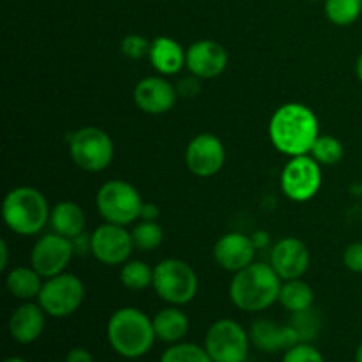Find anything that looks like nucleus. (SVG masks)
<instances>
[{
	"label": "nucleus",
	"mask_w": 362,
	"mask_h": 362,
	"mask_svg": "<svg viewBox=\"0 0 362 362\" xmlns=\"http://www.w3.org/2000/svg\"><path fill=\"white\" fill-rule=\"evenodd\" d=\"M73 257V240L53 232L35 240L30 253V265L42 278L48 279L62 274Z\"/></svg>",
	"instance_id": "nucleus-12"
},
{
	"label": "nucleus",
	"mask_w": 362,
	"mask_h": 362,
	"mask_svg": "<svg viewBox=\"0 0 362 362\" xmlns=\"http://www.w3.org/2000/svg\"><path fill=\"white\" fill-rule=\"evenodd\" d=\"M148 60L159 74L172 76V74L180 73L186 66V52L175 39L168 35H159L154 41H151Z\"/></svg>",
	"instance_id": "nucleus-20"
},
{
	"label": "nucleus",
	"mask_w": 362,
	"mask_h": 362,
	"mask_svg": "<svg viewBox=\"0 0 362 362\" xmlns=\"http://www.w3.org/2000/svg\"><path fill=\"white\" fill-rule=\"evenodd\" d=\"M156 293L172 306H184L198 293V276L187 262L166 258L154 267Z\"/></svg>",
	"instance_id": "nucleus-6"
},
{
	"label": "nucleus",
	"mask_w": 362,
	"mask_h": 362,
	"mask_svg": "<svg viewBox=\"0 0 362 362\" xmlns=\"http://www.w3.org/2000/svg\"><path fill=\"white\" fill-rule=\"evenodd\" d=\"M257 244L253 237H247L240 232L225 233L214 244V260L223 271L239 272L255 262Z\"/></svg>",
	"instance_id": "nucleus-16"
},
{
	"label": "nucleus",
	"mask_w": 362,
	"mask_h": 362,
	"mask_svg": "<svg viewBox=\"0 0 362 362\" xmlns=\"http://www.w3.org/2000/svg\"><path fill=\"white\" fill-rule=\"evenodd\" d=\"M315 293L313 288L308 285L303 279H288L283 281L281 292H279V300L281 306L290 313H297V311H304L308 308H313Z\"/></svg>",
	"instance_id": "nucleus-24"
},
{
	"label": "nucleus",
	"mask_w": 362,
	"mask_h": 362,
	"mask_svg": "<svg viewBox=\"0 0 362 362\" xmlns=\"http://www.w3.org/2000/svg\"><path fill=\"white\" fill-rule=\"evenodd\" d=\"M250 345V332L230 318L214 322L205 334V350L214 362H246Z\"/></svg>",
	"instance_id": "nucleus-9"
},
{
	"label": "nucleus",
	"mask_w": 362,
	"mask_h": 362,
	"mask_svg": "<svg viewBox=\"0 0 362 362\" xmlns=\"http://www.w3.org/2000/svg\"><path fill=\"white\" fill-rule=\"evenodd\" d=\"M4 362H27V361L20 359V357H11V359H6Z\"/></svg>",
	"instance_id": "nucleus-39"
},
{
	"label": "nucleus",
	"mask_w": 362,
	"mask_h": 362,
	"mask_svg": "<svg viewBox=\"0 0 362 362\" xmlns=\"http://www.w3.org/2000/svg\"><path fill=\"white\" fill-rule=\"evenodd\" d=\"M134 243V250L140 251H154L161 246L163 239H165V232L159 226V223L156 221H145L141 219L140 223H136L131 232Z\"/></svg>",
	"instance_id": "nucleus-27"
},
{
	"label": "nucleus",
	"mask_w": 362,
	"mask_h": 362,
	"mask_svg": "<svg viewBox=\"0 0 362 362\" xmlns=\"http://www.w3.org/2000/svg\"><path fill=\"white\" fill-rule=\"evenodd\" d=\"M283 362H325L322 354L310 343H297L288 349L283 357Z\"/></svg>",
	"instance_id": "nucleus-32"
},
{
	"label": "nucleus",
	"mask_w": 362,
	"mask_h": 362,
	"mask_svg": "<svg viewBox=\"0 0 362 362\" xmlns=\"http://www.w3.org/2000/svg\"><path fill=\"white\" fill-rule=\"evenodd\" d=\"M48 200L39 189L20 186L11 189L2 202V219L16 235H37L49 221Z\"/></svg>",
	"instance_id": "nucleus-4"
},
{
	"label": "nucleus",
	"mask_w": 362,
	"mask_h": 362,
	"mask_svg": "<svg viewBox=\"0 0 362 362\" xmlns=\"http://www.w3.org/2000/svg\"><path fill=\"white\" fill-rule=\"evenodd\" d=\"M311 2H318V0H311Z\"/></svg>",
	"instance_id": "nucleus-40"
},
{
	"label": "nucleus",
	"mask_w": 362,
	"mask_h": 362,
	"mask_svg": "<svg viewBox=\"0 0 362 362\" xmlns=\"http://www.w3.org/2000/svg\"><path fill=\"white\" fill-rule=\"evenodd\" d=\"M134 250L133 235L126 226L105 223L90 235V253L105 265H124Z\"/></svg>",
	"instance_id": "nucleus-11"
},
{
	"label": "nucleus",
	"mask_w": 362,
	"mask_h": 362,
	"mask_svg": "<svg viewBox=\"0 0 362 362\" xmlns=\"http://www.w3.org/2000/svg\"><path fill=\"white\" fill-rule=\"evenodd\" d=\"M158 216H159L158 205L147 204V202H145L144 207H141L140 219H145V221H156V219H158Z\"/></svg>",
	"instance_id": "nucleus-35"
},
{
	"label": "nucleus",
	"mask_w": 362,
	"mask_h": 362,
	"mask_svg": "<svg viewBox=\"0 0 362 362\" xmlns=\"http://www.w3.org/2000/svg\"><path fill=\"white\" fill-rule=\"evenodd\" d=\"M356 74H357V78H359V81L362 83V53L359 55V59H357V64H356Z\"/></svg>",
	"instance_id": "nucleus-37"
},
{
	"label": "nucleus",
	"mask_w": 362,
	"mask_h": 362,
	"mask_svg": "<svg viewBox=\"0 0 362 362\" xmlns=\"http://www.w3.org/2000/svg\"><path fill=\"white\" fill-rule=\"evenodd\" d=\"M156 338L165 343H179L189 331V320L179 308H165L154 318Z\"/></svg>",
	"instance_id": "nucleus-22"
},
{
	"label": "nucleus",
	"mask_w": 362,
	"mask_h": 362,
	"mask_svg": "<svg viewBox=\"0 0 362 362\" xmlns=\"http://www.w3.org/2000/svg\"><path fill=\"white\" fill-rule=\"evenodd\" d=\"M322 187V165L311 154L290 158L281 172V189L297 204L311 200Z\"/></svg>",
	"instance_id": "nucleus-10"
},
{
	"label": "nucleus",
	"mask_w": 362,
	"mask_h": 362,
	"mask_svg": "<svg viewBox=\"0 0 362 362\" xmlns=\"http://www.w3.org/2000/svg\"><path fill=\"white\" fill-rule=\"evenodd\" d=\"M145 202L136 187L127 180L115 179L103 184L95 197V207L106 223L129 226L138 221Z\"/></svg>",
	"instance_id": "nucleus-5"
},
{
	"label": "nucleus",
	"mask_w": 362,
	"mask_h": 362,
	"mask_svg": "<svg viewBox=\"0 0 362 362\" xmlns=\"http://www.w3.org/2000/svg\"><path fill=\"white\" fill-rule=\"evenodd\" d=\"M283 279L271 264L253 262L243 271L235 272L230 281V300L246 313H258L279 300Z\"/></svg>",
	"instance_id": "nucleus-2"
},
{
	"label": "nucleus",
	"mask_w": 362,
	"mask_h": 362,
	"mask_svg": "<svg viewBox=\"0 0 362 362\" xmlns=\"http://www.w3.org/2000/svg\"><path fill=\"white\" fill-rule=\"evenodd\" d=\"M177 88L163 76H147L133 90L134 105L148 115H163L175 106Z\"/></svg>",
	"instance_id": "nucleus-17"
},
{
	"label": "nucleus",
	"mask_w": 362,
	"mask_h": 362,
	"mask_svg": "<svg viewBox=\"0 0 362 362\" xmlns=\"http://www.w3.org/2000/svg\"><path fill=\"white\" fill-rule=\"evenodd\" d=\"M66 362H94V357L88 350L76 346V349H71L66 356Z\"/></svg>",
	"instance_id": "nucleus-34"
},
{
	"label": "nucleus",
	"mask_w": 362,
	"mask_h": 362,
	"mask_svg": "<svg viewBox=\"0 0 362 362\" xmlns=\"http://www.w3.org/2000/svg\"><path fill=\"white\" fill-rule=\"evenodd\" d=\"M45 310L39 304H21L9 318V334L21 345L34 343L45 331Z\"/></svg>",
	"instance_id": "nucleus-19"
},
{
	"label": "nucleus",
	"mask_w": 362,
	"mask_h": 362,
	"mask_svg": "<svg viewBox=\"0 0 362 362\" xmlns=\"http://www.w3.org/2000/svg\"><path fill=\"white\" fill-rule=\"evenodd\" d=\"M108 343L119 356L138 359L152 349L156 341L154 324L138 308H120L106 325Z\"/></svg>",
	"instance_id": "nucleus-3"
},
{
	"label": "nucleus",
	"mask_w": 362,
	"mask_h": 362,
	"mask_svg": "<svg viewBox=\"0 0 362 362\" xmlns=\"http://www.w3.org/2000/svg\"><path fill=\"white\" fill-rule=\"evenodd\" d=\"M310 250L297 237H285L271 250V265L283 281L299 279L310 269Z\"/></svg>",
	"instance_id": "nucleus-15"
},
{
	"label": "nucleus",
	"mask_w": 362,
	"mask_h": 362,
	"mask_svg": "<svg viewBox=\"0 0 362 362\" xmlns=\"http://www.w3.org/2000/svg\"><path fill=\"white\" fill-rule=\"evenodd\" d=\"M250 339L251 345H255L262 352H279V350L286 352L299 343V336L293 331L292 325H279L267 318L253 322L250 329Z\"/></svg>",
	"instance_id": "nucleus-18"
},
{
	"label": "nucleus",
	"mask_w": 362,
	"mask_h": 362,
	"mask_svg": "<svg viewBox=\"0 0 362 362\" xmlns=\"http://www.w3.org/2000/svg\"><path fill=\"white\" fill-rule=\"evenodd\" d=\"M290 325L293 327V331L299 336V343H310L313 341L318 336L322 327V318L318 315V311H315L313 308H308L304 311H297L292 313V320Z\"/></svg>",
	"instance_id": "nucleus-29"
},
{
	"label": "nucleus",
	"mask_w": 362,
	"mask_h": 362,
	"mask_svg": "<svg viewBox=\"0 0 362 362\" xmlns=\"http://www.w3.org/2000/svg\"><path fill=\"white\" fill-rule=\"evenodd\" d=\"M154 281V269L148 267V264L141 260H127L120 269V283L124 288L140 292V290L152 286Z\"/></svg>",
	"instance_id": "nucleus-25"
},
{
	"label": "nucleus",
	"mask_w": 362,
	"mask_h": 362,
	"mask_svg": "<svg viewBox=\"0 0 362 362\" xmlns=\"http://www.w3.org/2000/svg\"><path fill=\"white\" fill-rule=\"evenodd\" d=\"M161 362H214L207 354L205 346L193 343H173L161 356Z\"/></svg>",
	"instance_id": "nucleus-30"
},
{
	"label": "nucleus",
	"mask_w": 362,
	"mask_h": 362,
	"mask_svg": "<svg viewBox=\"0 0 362 362\" xmlns=\"http://www.w3.org/2000/svg\"><path fill=\"white\" fill-rule=\"evenodd\" d=\"M343 264L350 272L362 274V243H352L343 253Z\"/></svg>",
	"instance_id": "nucleus-33"
},
{
	"label": "nucleus",
	"mask_w": 362,
	"mask_h": 362,
	"mask_svg": "<svg viewBox=\"0 0 362 362\" xmlns=\"http://www.w3.org/2000/svg\"><path fill=\"white\" fill-rule=\"evenodd\" d=\"M42 276L35 271L34 267H14L7 272L6 278V286L9 290V293L16 299L21 300H30L34 297L39 296L42 288Z\"/></svg>",
	"instance_id": "nucleus-23"
},
{
	"label": "nucleus",
	"mask_w": 362,
	"mask_h": 362,
	"mask_svg": "<svg viewBox=\"0 0 362 362\" xmlns=\"http://www.w3.org/2000/svg\"><path fill=\"white\" fill-rule=\"evenodd\" d=\"M356 362H362V343H361L359 349H357V352H356Z\"/></svg>",
	"instance_id": "nucleus-38"
},
{
	"label": "nucleus",
	"mask_w": 362,
	"mask_h": 362,
	"mask_svg": "<svg viewBox=\"0 0 362 362\" xmlns=\"http://www.w3.org/2000/svg\"><path fill=\"white\" fill-rule=\"evenodd\" d=\"M148 49H151V42L144 35L129 34L120 42V52L131 60H140L144 57H148Z\"/></svg>",
	"instance_id": "nucleus-31"
},
{
	"label": "nucleus",
	"mask_w": 362,
	"mask_h": 362,
	"mask_svg": "<svg viewBox=\"0 0 362 362\" xmlns=\"http://www.w3.org/2000/svg\"><path fill=\"white\" fill-rule=\"evenodd\" d=\"M49 225L53 232L59 235L67 237V239H76L81 233H85V219L83 209L74 202H60L49 212Z\"/></svg>",
	"instance_id": "nucleus-21"
},
{
	"label": "nucleus",
	"mask_w": 362,
	"mask_h": 362,
	"mask_svg": "<svg viewBox=\"0 0 362 362\" xmlns=\"http://www.w3.org/2000/svg\"><path fill=\"white\" fill-rule=\"evenodd\" d=\"M115 147L106 131L87 126L74 131L69 138V156L78 168L98 173L110 166Z\"/></svg>",
	"instance_id": "nucleus-7"
},
{
	"label": "nucleus",
	"mask_w": 362,
	"mask_h": 362,
	"mask_svg": "<svg viewBox=\"0 0 362 362\" xmlns=\"http://www.w3.org/2000/svg\"><path fill=\"white\" fill-rule=\"evenodd\" d=\"M325 16L338 27L356 23L362 14V0H325Z\"/></svg>",
	"instance_id": "nucleus-26"
},
{
	"label": "nucleus",
	"mask_w": 362,
	"mask_h": 362,
	"mask_svg": "<svg viewBox=\"0 0 362 362\" xmlns=\"http://www.w3.org/2000/svg\"><path fill=\"white\" fill-rule=\"evenodd\" d=\"M186 166L193 175L207 179L221 172L226 161V151L223 141L212 133H202L191 138L186 147Z\"/></svg>",
	"instance_id": "nucleus-13"
},
{
	"label": "nucleus",
	"mask_w": 362,
	"mask_h": 362,
	"mask_svg": "<svg viewBox=\"0 0 362 362\" xmlns=\"http://www.w3.org/2000/svg\"><path fill=\"white\" fill-rule=\"evenodd\" d=\"M318 136L320 126L310 106L286 103L272 113L269 122V138L281 154L290 158L310 154Z\"/></svg>",
	"instance_id": "nucleus-1"
},
{
	"label": "nucleus",
	"mask_w": 362,
	"mask_h": 362,
	"mask_svg": "<svg viewBox=\"0 0 362 362\" xmlns=\"http://www.w3.org/2000/svg\"><path fill=\"white\" fill-rule=\"evenodd\" d=\"M85 299V285L78 276L62 272L59 276L45 279L37 296L39 306L46 315L64 318L73 315Z\"/></svg>",
	"instance_id": "nucleus-8"
},
{
	"label": "nucleus",
	"mask_w": 362,
	"mask_h": 362,
	"mask_svg": "<svg viewBox=\"0 0 362 362\" xmlns=\"http://www.w3.org/2000/svg\"><path fill=\"white\" fill-rule=\"evenodd\" d=\"M310 154L322 166H334L343 159V144L332 134H320Z\"/></svg>",
	"instance_id": "nucleus-28"
},
{
	"label": "nucleus",
	"mask_w": 362,
	"mask_h": 362,
	"mask_svg": "<svg viewBox=\"0 0 362 362\" xmlns=\"http://www.w3.org/2000/svg\"><path fill=\"white\" fill-rule=\"evenodd\" d=\"M7 260H9V247L6 240H0V271H6Z\"/></svg>",
	"instance_id": "nucleus-36"
},
{
	"label": "nucleus",
	"mask_w": 362,
	"mask_h": 362,
	"mask_svg": "<svg viewBox=\"0 0 362 362\" xmlns=\"http://www.w3.org/2000/svg\"><path fill=\"white\" fill-rule=\"evenodd\" d=\"M228 66V52L212 39H200L186 49V67L193 76L211 80L225 73Z\"/></svg>",
	"instance_id": "nucleus-14"
}]
</instances>
